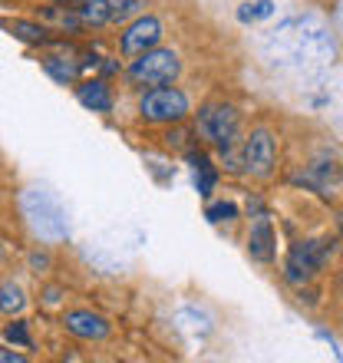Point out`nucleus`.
<instances>
[{"instance_id": "20", "label": "nucleus", "mask_w": 343, "mask_h": 363, "mask_svg": "<svg viewBox=\"0 0 343 363\" xmlns=\"http://www.w3.org/2000/svg\"><path fill=\"white\" fill-rule=\"evenodd\" d=\"M53 4H77V0H53Z\"/></svg>"}, {"instance_id": "4", "label": "nucleus", "mask_w": 343, "mask_h": 363, "mask_svg": "<svg viewBox=\"0 0 343 363\" xmlns=\"http://www.w3.org/2000/svg\"><path fill=\"white\" fill-rule=\"evenodd\" d=\"M324 261H327V248L320 241H297L284 261V277L291 284H307L317 271L324 268Z\"/></svg>"}, {"instance_id": "19", "label": "nucleus", "mask_w": 343, "mask_h": 363, "mask_svg": "<svg viewBox=\"0 0 343 363\" xmlns=\"http://www.w3.org/2000/svg\"><path fill=\"white\" fill-rule=\"evenodd\" d=\"M0 363H23V357L7 350V347H0Z\"/></svg>"}, {"instance_id": "3", "label": "nucleus", "mask_w": 343, "mask_h": 363, "mask_svg": "<svg viewBox=\"0 0 343 363\" xmlns=\"http://www.w3.org/2000/svg\"><path fill=\"white\" fill-rule=\"evenodd\" d=\"M238 109L231 103H208L198 109V135L205 143L218 145L221 152H231V145L238 139Z\"/></svg>"}, {"instance_id": "2", "label": "nucleus", "mask_w": 343, "mask_h": 363, "mask_svg": "<svg viewBox=\"0 0 343 363\" xmlns=\"http://www.w3.org/2000/svg\"><path fill=\"white\" fill-rule=\"evenodd\" d=\"M181 73V60L175 50L152 47L142 57H133L129 63V79L135 86H165Z\"/></svg>"}, {"instance_id": "15", "label": "nucleus", "mask_w": 343, "mask_h": 363, "mask_svg": "<svg viewBox=\"0 0 343 363\" xmlns=\"http://www.w3.org/2000/svg\"><path fill=\"white\" fill-rule=\"evenodd\" d=\"M205 218L215 221V225H218V221H235L238 218V205H235V201H215V205L205 208Z\"/></svg>"}, {"instance_id": "13", "label": "nucleus", "mask_w": 343, "mask_h": 363, "mask_svg": "<svg viewBox=\"0 0 343 363\" xmlns=\"http://www.w3.org/2000/svg\"><path fill=\"white\" fill-rule=\"evenodd\" d=\"M109 7H113V23H129V20L142 17L145 0H109Z\"/></svg>"}, {"instance_id": "10", "label": "nucleus", "mask_w": 343, "mask_h": 363, "mask_svg": "<svg viewBox=\"0 0 343 363\" xmlns=\"http://www.w3.org/2000/svg\"><path fill=\"white\" fill-rule=\"evenodd\" d=\"M79 7V23L83 27H106V23H113V7H109V0H77Z\"/></svg>"}, {"instance_id": "12", "label": "nucleus", "mask_w": 343, "mask_h": 363, "mask_svg": "<svg viewBox=\"0 0 343 363\" xmlns=\"http://www.w3.org/2000/svg\"><path fill=\"white\" fill-rule=\"evenodd\" d=\"M10 30H13V37L27 40V43H47L50 33H53L50 27H43V23H30V20H13Z\"/></svg>"}, {"instance_id": "8", "label": "nucleus", "mask_w": 343, "mask_h": 363, "mask_svg": "<svg viewBox=\"0 0 343 363\" xmlns=\"http://www.w3.org/2000/svg\"><path fill=\"white\" fill-rule=\"evenodd\" d=\"M248 255L261 264H271L277 258V245H274V225L271 218H257L251 225V235H248Z\"/></svg>"}, {"instance_id": "6", "label": "nucleus", "mask_w": 343, "mask_h": 363, "mask_svg": "<svg viewBox=\"0 0 343 363\" xmlns=\"http://www.w3.org/2000/svg\"><path fill=\"white\" fill-rule=\"evenodd\" d=\"M274 162H277V143L271 129H254L244 143V165L248 172L257 175V179H267L274 172Z\"/></svg>"}, {"instance_id": "18", "label": "nucleus", "mask_w": 343, "mask_h": 363, "mask_svg": "<svg viewBox=\"0 0 343 363\" xmlns=\"http://www.w3.org/2000/svg\"><path fill=\"white\" fill-rule=\"evenodd\" d=\"M215 182H218V175H215L211 165L195 172V189H198V195H211V191H215Z\"/></svg>"}, {"instance_id": "9", "label": "nucleus", "mask_w": 343, "mask_h": 363, "mask_svg": "<svg viewBox=\"0 0 343 363\" xmlns=\"http://www.w3.org/2000/svg\"><path fill=\"white\" fill-rule=\"evenodd\" d=\"M77 96H79V103H83L86 109H93V113H109V109H113V93H109V86H106L103 79H86V83H79Z\"/></svg>"}, {"instance_id": "17", "label": "nucleus", "mask_w": 343, "mask_h": 363, "mask_svg": "<svg viewBox=\"0 0 343 363\" xmlns=\"http://www.w3.org/2000/svg\"><path fill=\"white\" fill-rule=\"evenodd\" d=\"M4 337H7L10 344H17V347H30V344H33V340H30V330H27V324H23V320H13V324L4 327Z\"/></svg>"}, {"instance_id": "14", "label": "nucleus", "mask_w": 343, "mask_h": 363, "mask_svg": "<svg viewBox=\"0 0 343 363\" xmlns=\"http://www.w3.org/2000/svg\"><path fill=\"white\" fill-rule=\"evenodd\" d=\"M43 69H47L57 83H73V79H77V63H67L63 57H43Z\"/></svg>"}, {"instance_id": "11", "label": "nucleus", "mask_w": 343, "mask_h": 363, "mask_svg": "<svg viewBox=\"0 0 343 363\" xmlns=\"http://www.w3.org/2000/svg\"><path fill=\"white\" fill-rule=\"evenodd\" d=\"M27 307V297H23V291H20V284H13V281H4L0 284V311L7 317L20 314Z\"/></svg>"}, {"instance_id": "7", "label": "nucleus", "mask_w": 343, "mask_h": 363, "mask_svg": "<svg viewBox=\"0 0 343 363\" xmlns=\"http://www.w3.org/2000/svg\"><path fill=\"white\" fill-rule=\"evenodd\" d=\"M63 327L79 340H103V337H109V320L103 314H93V311H69L63 317Z\"/></svg>"}, {"instance_id": "5", "label": "nucleus", "mask_w": 343, "mask_h": 363, "mask_svg": "<svg viewBox=\"0 0 343 363\" xmlns=\"http://www.w3.org/2000/svg\"><path fill=\"white\" fill-rule=\"evenodd\" d=\"M159 40H162V20L142 13V17L129 20L125 33L119 37V50H123V57H142L145 50L159 47Z\"/></svg>"}, {"instance_id": "16", "label": "nucleus", "mask_w": 343, "mask_h": 363, "mask_svg": "<svg viewBox=\"0 0 343 363\" xmlns=\"http://www.w3.org/2000/svg\"><path fill=\"white\" fill-rule=\"evenodd\" d=\"M274 13V4L271 0H254V4H244V7L238 10L241 20H261V17H271Z\"/></svg>"}, {"instance_id": "1", "label": "nucleus", "mask_w": 343, "mask_h": 363, "mask_svg": "<svg viewBox=\"0 0 343 363\" xmlns=\"http://www.w3.org/2000/svg\"><path fill=\"white\" fill-rule=\"evenodd\" d=\"M139 116L145 123L155 125H179L189 116V96L181 93L179 86H152L145 89L139 99Z\"/></svg>"}]
</instances>
